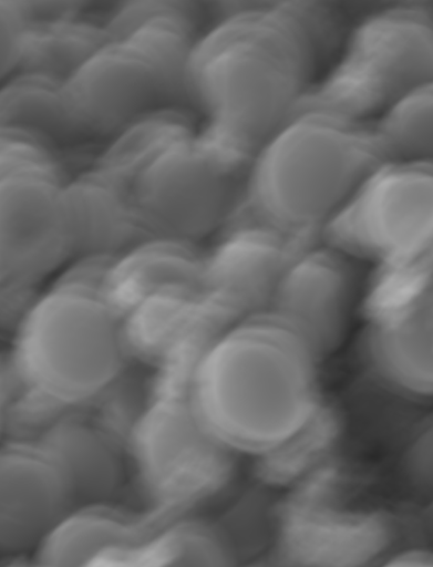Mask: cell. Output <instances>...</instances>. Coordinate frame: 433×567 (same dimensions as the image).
<instances>
[{
  "label": "cell",
  "mask_w": 433,
  "mask_h": 567,
  "mask_svg": "<svg viewBox=\"0 0 433 567\" xmlns=\"http://www.w3.org/2000/svg\"><path fill=\"white\" fill-rule=\"evenodd\" d=\"M140 543L136 525L105 504L78 506L38 546V563L80 566L97 563Z\"/></svg>",
  "instance_id": "cell-19"
},
{
  "label": "cell",
  "mask_w": 433,
  "mask_h": 567,
  "mask_svg": "<svg viewBox=\"0 0 433 567\" xmlns=\"http://www.w3.org/2000/svg\"><path fill=\"white\" fill-rule=\"evenodd\" d=\"M17 388L11 355L8 357L0 351V405L6 408L10 403Z\"/></svg>",
  "instance_id": "cell-28"
},
{
  "label": "cell",
  "mask_w": 433,
  "mask_h": 567,
  "mask_svg": "<svg viewBox=\"0 0 433 567\" xmlns=\"http://www.w3.org/2000/svg\"><path fill=\"white\" fill-rule=\"evenodd\" d=\"M50 148L0 128V281L22 286L72 256L66 184Z\"/></svg>",
  "instance_id": "cell-7"
},
{
  "label": "cell",
  "mask_w": 433,
  "mask_h": 567,
  "mask_svg": "<svg viewBox=\"0 0 433 567\" xmlns=\"http://www.w3.org/2000/svg\"><path fill=\"white\" fill-rule=\"evenodd\" d=\"M111 39H123L141 50L164 86L168 106L190 104L187 69L198 40L190 6L177 2H133L104 25Z\"/></svg>",
  "instance_id": "cell-16"
},
{
  "label": "cell",
  "mask_w": 433,
  "mask_h": 567,
  "mask_svg": "<svg viewBox=\"0 0 433 567\" xmlns=\"http://www.w3.org/2000/svg\"><path fill=\"white\" fill-rule=\"evenodd\" d=\"M110 40L104 25L79 16L32 20L24 34L19 72L65 82Z\"/></svg>",
  "instance_id": "cell-21"
},
{
  "label": "cell",
  "mask_w": 433,
  "mask_h": 567,
  "mask_svg": "<svg viewBox=\"0 0 433 567\" xmlns=\"http://www.w3.org/2000/svg\"><path fill=\"white\" fill-rule=\"evenodd\" d=\"M432 79V7L398 4L355 28L339 63L312 85L295 112L318 109L365 121Z\"/></svg>",
  "instance_id": "cell-5"
},
{
  "label": "cell",
  "mask_w": 433,
  "mask_h": 567,
  "mask_svg": "<svg viewBox=\"0 0 433 567\" xmlns=\"http://www.w3.org/2000/svg\"><path fill=\"white\" fill-rule=\"evenodd\" d=\"M72 508L59 470L38 443L0 445V555L37 549Z\"/></svg>",
  "instance_id": "cell-14"
},
{
  "label": "cell",
  "mask_w": 433,
  "mask_h": 567,
  "mask_svg": "<svg viewBox=\"0 0 433 567\" xmlns=\"http://www.w3.org/2000/svg\"><path fill=\"white\" fill-rule=\"evenodd\" d=\"M248 173L208 147L197 131L154 156L127 189L148 239L196 246L236 214Z\"/></svg>",
  "instance_id": "cell-6"
},
{
  "label": "cell",
  "mask_w": 433,
  "mask_h": 567,
  "mask_svg": "<svg viewBox=\"0 0 433 567\" xmlns=\"http://www.w3.org/2000/svg\"><path fill=\"white\" fill-rule=\"evenodd\" d=\"M197 131L190 112L185 107H157L114 136L101 159L100 168L127 187L154 156Z\"/></svg>",
  "instance_id": "cell-22"
},
{
  "label": "cell",
  "mask_w": 433,
  "mask_h": 567,
  "mask_svg": "<svg viewBox=\"0 0 433 567\" xmlns=\"http://www.w3.org/2000/svg\"><path fill=\"white\" fill-rule=\"evenodd\" d=\"M63 282L22 316L11 361L18 388L41 401L85 403L120 375L125 346L120 319L105 297Z\"/></svg>",
  "instance_id": "cell-4"
},
{
  "label": "cell",
  "mask_w": 433,
  "mask_h": 567,
  "mask_svg": "<svg viewBox=\"0 0 433 567\" xmlns=\"http://www.w3.org/2000/svg\"><path fill=\"white\" fill-rule=\"evenodd\" d=\"M133 439L143 487L161 505H192L219 492L233 475L234 451L203 429L188 400L155 406Z\"/></svg>",
  "instance_id": "cell-9"
},
{
  "label": "cell",
  "mask_w": 433,
  "mask_h": 567,
  "mask_svg": "<svg viewBox=\"0 0 433 567\" xmlns=\"http://www.w3.org/2000/svg\"><path fill=\"white\" fill-rule=\"evenodd\" d=\"M432 278L409 296L377 311L364 337L372 371L393 389L413 396L432 394Z\"/></svg>",
  "instance_id": "cell-15"
},
{
  "label": "cell",
  "mask_w": 433,
  "mask_h": 567,
  "mask_svg": "<svg viewBox=\"0 0 433 567\" xmlns=\"http://www.w3.org/2000/svg\"><path fill=\"white\" fill-rule=\"evenodd\" d=\"M0 128L29 133L51 147L84 136L72 116L64 82L28 72L0 84Z\"/></svg>",
  "instance_id": "cell-20"
},
{
  "label": "cell",
  "mask_w": 433,
  "mask_h": 567,
  "mask_svg": "<svg viewBox=\"0 0 433 567\" xmlns=\"http://www.w3.org/2000/svg\"><path fill=\"white\" fill-rule=\"evenodd\" d=\"M340 39L336 12L321 3L227 6L198 38L187 69L189 102L206 116L202 140L251 164L292 117Z\"/></svg>",
  "instance_id": "cell-1"
},
{
  "label": "cell",
  "mask_w": 433,
  "mask_h": 567,
  "mask_svg": "<svg viewBox=\"0 0 433 567\" xmlns=\"http://www.w3.org/2000/svg\"><path fill=\"white\" fill-rule=\"evenodd\" d=\"M341 424L337 414L323 406L292 435L258 456L257 475L265 484H297L322 466L338 443Z\"/></svg>",
  "instance_id": "cell-23"
},
{
  "label": "cell",
  "mask_w": 433,
  "mask_h": 567,
  "mask_svg": "<svg viewBox=\"0 0 433 567\" xmlns=\"http://www.w3.org/2000/svg\"><path fill=\"white\" fill-rule=\"evenodd\" d=\"M385 162L373 123L298 110L255 156L237 215L290 237L320 240L324 225Z\"/></svg>",
  "instance_id": "cell-3"
},
{
  "label": "cell",
  "mask_w": 433,
  "mask_h": 567,
  "mask_svg": "<svg viewBox=\"0 0 433 567\" xmlns=\"http://www.w3.org/2000/svg\"><path fill=\"white\" fill-rule=\"evenodd\" d=\"M204 259L203 282L219 293L235 322L266 312L288 265L319 240L290 237L244 216Z\"/></svg>",
  "instance_id": "cell-13"
},
{
  "label": "cell",
  "mask_w": 433,
  "mask_h": 567,
  "mask_svg": "<svg viewBox=\"0 0 433 567\" xmlns=\"http://www.w3.org/2000/svg\"><path fill=\"white\" fill-rule=\"evenodd\" d=\"M354 275L348 255L313 245L288 265L266 312L297 332L319 360L333 353L346 336Z\"/></svg>",
  "instance_id": "cell-12"
},
{
  "label": "cell",
  "mask_w": 433,
  "mask_h": 567,
  "mask_svg": "<svg viewBox=\"0 0 433 567\" xmlns=\"http://www.w3.org/2000/svg\"><path fill=\"white\" fill-rule=\"evenodd\" d=\"M29 18L24 2L0 0V84L20 70Z\"/></svg>",
  "instance_id": "cell-26"
},
{
  "label": "cell",
  "mask_w": 433,
  "mask_h": 567,
  "mask_svg": "<svg viewBox=\"0 0 433 567\" xmlns=\"http://www.w3.org/2000/svg\"><path fill=\"white\" fill-rule=\"evenodd\" d=\"M37 443L59 470L74 507L105 504L118 492L123 463L115 444L99 429L64 422Z\"/></svg>",
  "instance_id": "cell-18"
},
{
  "label": "cell",
  "mask_w": 433,
  "mask_h": 567,
  "mask_svg": "<svg viewBox=\"0 0 433 567\" xmlns=\"http://www.w3.org/2000/svg\"><path fill=\"white\" fill-rule=\"evenodd\" d=\"M72 256L111 257L148 239L127 187L97 168L65 186Z\"/></svg>",
  "instance_id": "cell-17"
},
{
  "label": "cell",
  "mask_w": 433,
  "mask_h": 567,
  "mask_svg": "<svg viewBox=\"0 0 433 567\" xmlns=\"http://www.w3.org/2000/svg\"><path fill=\"white\" fill-rule=\"evenodd\" d=\"M327 465L297 483V491L279 509L277 556L281 563L364 565L390 544V526L383 516L341 506L340 473Z\"/></svg>",
  "instance_id": "cell-10"
},
{
  "label": "cell",
  "mask_w": 433,
  "mask_h": 567,
  "mask_svg": "<svg viewBox=\"0 0 433 567\" xmlns=\"http://www.w3.org/2000/svg\"><path fill=\"white\" fill-rule=\"evenodd\" d=\"M392 566H432L431 553L424 550H413L395 556L389 561Z\"/></svg>",
  "instance_id": "cell-29"
},
{
  "label": "cell",
  "mask_w": 433,
  "mask_h": 567,
  "mask_svg": "<svg viewBox=\"0 0 433 567\" xmlns=\"http://www.w3.org/2000/svg\"><path fill=\"white\" fill-rule=\"evenodd\" d=\"M432 239V161L377 166L320 234L349 257L394 268L431 259Z\"/></svg>",
  "instance_id": "cell-8"
},
{
  "label": "cell",
  "mask_w": 433,
  "mask_h": 567,
  "mask_svg": "<svg viewBox=\"0 0 433 567\" xmlns=\"http://www.w3.org/2000/svg\"><path fill=\"white\" fill-rule=\"evenodd\" d=\"M408 467L410 475L422 486L432 485V429L423 431L412 445Z\"/></svg>",
  "instance_id": "cell-27"
},
{
  "label": "cell",
  "mask_w": 433,
  "mask_h": 567,
  "mask_svg": "<svg viewBox=\"0 0 433 567\" xmlns=\"http://www.w3.org/2000/svg\"><path fill=\"white\" fill-rule=\"evenodd\" d=\"M117 555L131 556L132 563L161 566H220L236 563L225 534L195 520H182L145 545L137 543Z\"/></svg>",
  "instance_id": "cell-24"
},
{
  "label": "cell",
  "mask_w": 433,
  "mask_h": 567,
  "mask_svg": "<svg viewBox=\"0 0 433 567\" xmlns=\"http://www.w3.org/2000/svg\"><path fill=\"white\" fill-rule=\"evenodd\" d=\"M64 92L84 136H115L145 113L168 106L147 56L123 39L102 45L64 82Z\"/></svg>",
  "instance_id": "cell-11"
},
{
  "label": "cell",
  "mask_w": 433,
  "mask_h": 567,
  "mask_svg": "<svg viewBox=\"0 0 433 567\" xmlns=\"http://www.w3.org/2000/svg\"><path fill=\"white\" fill-rule=\"evenodd\" d=\"M4 409L6 408L3 405H0V422H2V415H3Z\"/></svg>",
  "instance_id": "cell-30"
},
{
  "label": "cell",
  "mask_w": 433,
  "mask_h": 567,
  "mask_svg": "<svg viewBox=\"0 0 433 567\" xmlns=\"http://www.w3.org/2000/svg\"><path fill=\"white\" fill-rule=\"evenodd\" d=\"M433 83L389 106L373 131L388 162L432 161Z\"/></svg>",
  "instance_id": "cell-25"
},
{
  "label": "cell",
  "mask_w": 433,
  "mask_h": 567,
  "mask_svg": "<svg viewBox=\"0 0 433 567\" xmlns=\"http://www.w3.org/2000/svg\"><path fill=\"white\" fill-rule=\"evenodd\" d=\"M317 361L290 327L255 315L212 340L193 369L187 400L212 437L258 457L319 409Z\"/></svg>",
  "instance_id": "cell-2"
}]
</instances>
